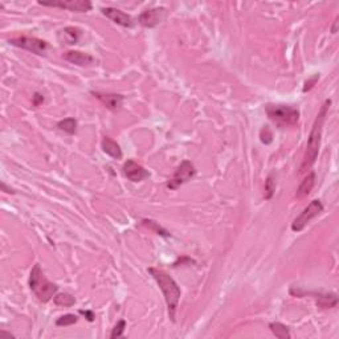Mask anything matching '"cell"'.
<instances>
[{
	"label": "cell",
	"instance_id": "6da1fadb",
	"mask_svg": "<svg viewBox=\"0 0 339 339\" xmlns=\"http://www.w3.org/2000/svg\"><path fill=\"white\" fill-rule=\"evenodd\" d=\"M330 105H331V99H326L322 108H321L320 113L317 114L316 121H314V125L309 135V141H307L306 145V151H305V155H303L302 165L300 167V174H303V172H306L307 170L313 167L317 158H318L321 141H322L323 125H325V121H326V115L329 113Z\"/></svg>",
	"mask_w": 339,
	"mask_h": 339
},
{
	"label": "cell",
	"instance_id": "7a4b0ae2",
	"mask_svg": "<svg viewBox=\"0 0 339 339\" xmlns=\"http://www.w3.org/2000/svg\"><path fill=\"white\" fill-rule=\"evenodd\" d=\"M148 273L151 274L152 278L157 281L159 289L162 290L163 297H165L166 305L168 307V316L172 322H175V316H176V309H178L179 300H180L181 292L180 288L170 274H167L165 270L157 269V268H148Z\"/></svg>",
	"mask_w": 339,
	"mask_h": 339
},
{
	"label": "cell",
	"instance_id": "3957f363",
	"mask_svg": "<svg viewBox=\"0 0 339 339\" xmlns=\"http://www.w3.org/2000/svg\"><path fill=\"white\" fill-rule=\"evenodd\" d=\"M30 288L33 294L39 298L41 302H48L56 296L59 286L56 283L50 282L45 277L44 272L40 268V264H36L32 268L30 274Z\"/></svg>",
	"mask_w": 339,
	"mask_h": 339
},
{
	"label": "cell",
	"instance_id": "277c9868",
	"mask_svg": "<svg viewBox=\"0 0 339 339\" xmlns=\"http://www.w3.org/2000/svg\"><path fill=\"white\" fill-rule=\"evenodd\" d=\"M268 117L278 127H292L300 121V112L296 108L288 105H273L268 103L265 106Z\"/></svg>",
	"mask_w": 339,
	"mask_h": 339
},
{
	"label": "cell",
	"instance_id": "5b68a950",
	"mask_svg": "<svg viewBox=\"0 0 339 339\" xmlns=\"http://www.w3.org/2000/svg\"><path fill=\"white\" fill-rule=\"evenodd\" d=\"M8 43L13 46L21 48V49L30 50V52L39 55V56H45L48 49H49V44L44 40L36 39V37H15V39L8 40Z\"/></svg>",
	"mask_w": 339,
	"mask_h": 339
},
{
	"label": "cell",
	"instance_id": "8992f818",
	"mask_svg": "<svg viewBox=\"0 0 339 339\" xmlns=\"http://www.w3.org/2000/svg\"><path fill=\"white\" fill-rule=\"evenodd\" d=\"M323 212V204L321 203V200H313L310 201V204L307 205L298 218L294 219V221L292 223V230L293 232H301L303 230V228L309 224L310 221L313 220L314 218L320 216Z\"/></svg>",
	"mask_w": 339,
	"mask_h": 339
},
{
	"label": "cell",
	"instance_id": "52a82bcc",
	"mask_svg": "<svg viewBox=\"0 0 339 339\" xmlns=\"http://www.w3.org/2000/svg\"><path fill=\"white\" fill-rule=\"evenodd\" d=\"M196 174V170H195V166L192 165L190 161H183L180 163L175 174L172 175V178L170 179V181L167 183V188L170 190H176L180 186H183L185 183L191 180L192 178Z\"/></svg>",
	"mask_w": 339,
	"mask_h": 339
},
{
	"label": "cell",
	"instance_id": "ba28073f",
	"mask_svg": "<svg viewBox=\"0 0 339 339\" xmlns=\"http://www.w3.org/2000/svg\"><path fill=\"white\" fill-rule=\"evenodd\" d=\"M40 6L44 7H56L63 10H69L73 12H88L92 10V3L89 0H69V2H39Z\"/></svg>",
	"mask_w": 339,
	"mask_h": 339
},
{
	"label": "cell",
	"instance_id": "9c48e42d",
	"mask_svg": "<svg viewBox=\"0 0 339 339\" xmlns=\"http://www.w3.org/2000/svg\"><path fill=\"white\" fill-rule=\"evenodd\" d=\"M166 10L165 8H151V10H146L139 15L138 23L145 28H154L165 20Z\"/></svg>",
	"mask_w": 339,
	"mask_h": 339
},
{
	"label": "cell",
	"instance_id": "30bf717a",
	"mask_svg": "<svg viewBox=\"0 0 339 339\" xmlns=\"http://www.w3.org/2000/svg\"><path fill=\"white\" fill-rule=\"evenodd\" d=\"M123 174H125V176L128 180L134 181V183L145 180V179H147L148 176H150V172H148L147 170H145V167H142L141 165H138L137 162L132 161V159L125 162V165H123Z\"/></svg>",
	"mask_w": 339,
	"mask_h": 339
},
{
	"label": "cell",
	"instance_id": "8fae6325",
	"mask_svg": "<svg viewBox=\"0 0 339 339\" xmlns=\"http://www.w3.org/2000/svg\"><path fill=\"white\" fill-rule=\"evenodd\" d=\"M101 12L105 15L108 19H110L112 21H114L115 24H118L121 27H126V28H130L133 27L134 21H133V17L127 13H125L123 11L118 10V8H113V7H106L102 8Z\"/></svg>",
	"mask_w": 339,
	"mask_h": 339
},
{
	"label": "cell",
	"instance_id": "7c38bea8",
	"mask_svg": "<svg viewBox=\"0 0 339 339\" xmlns=\"http://www.w3.org/2000/svg\"><path fill=\"white\" fill-rule=\"evenodd\" d=\"M93 96L96 97L98 101L102 102V105L105 108H108L112 112H117L122 108V103H123V96L121 94H112V93H98V92H93Z\"/></svg>",
	"mask_w": 339,
	"mask_h": 339
},
{
	"label": "cell",
	"instance_id": "4fadbf2b",
	"mask_svg": "<svg viewBox=\"0 0 339 339\" xmlns=\"http://www.w3.org/2000/svg\"><path fill=\"white\" fill-rule=\"evenodd\" d=\"M80 36H81V30L76 27H66L57 33V39L63 45H74L79 43Z\"/></svg>",
	"mask_w": 339,
	"mask_h": 339
},
{
	"label": "cell",
	"instance_id": "5bb4252c",
	"mask_svg": "<svg viewBox=\"0 0 339 339\" xmlns=\"http://www.w3.org/2000/svg\"><path fill=\"white\" fill-rule=\"evenodd\" d=\"M64 59L79 66H89L94 64V59L90 55L80 52V50H69V52H66L64 55Z\"/></svg>",
	"mask_w": 339,
	"mask_h": 339
},
{
	"label": "cell",
	"instance_id": "9a60e30c",
	"mask_svg": "<svg viewBox=\"0 0 339 339\" xmlns=\"http://www.w3.org/2000/svg\"><path fill=\"white\" fill-rule=\"evenodd\" d=\"M314 185H316V172L310 171L309 174L305 176V179L301 181L300 187L297 188L296 198L297 199L307 198L310 195V192H311V190H313Z\"/></svg>",
	"mask_w": 339,
	"mask_h": 339
},
{
	"label": "cell",
	"instance_id": "2e32d148",
	"mask_svg": "<svg viewBox=\"0 0 339 339\" xmlns=\"http://www.w3.org/2000/svg\"><path fill=\"white\" fill-rule=\"evenodd\" d=\"M101 147H102V151L105 154H108L109 157H112L113 159H122V150L119 147V145L115 141H113L109 137H105L101 142Z\"/></svg>",
	"mask_w": 339,
	"mask_h": 339
},
{
	"label": "cell",
	"instance_id": "e0dca14e",
	"mask_svg": "<svg viewBox=\"0 0 339 339\" xmlns=\"http://www.w3.org/2000/svg\"><path fill=\"white\" fill-rule=\"evenodd\" d=\"M338 303V297L336 294L330 293V294H318L317 296V305L322 309H331L335 307Z\"/></svg>",
	"mask_w": 339,
	"mask_h": 339
},
{
	"label": "cell",
	"instance_id": "ac0fdd59",
	"mask_svg": "<svg viewBox=\"0 0 339 339\" xmlns=\"http://www.w3.org/2000/svg\"><path fill=\"white\" fill-rule=\"evenodd\" d=\"M269 329L270 331L274 334V335L277 336V338L280 339H290V331H289V327H286L285 325H282V323L280 322H272L269 325Z\"/></svg>",
	"mask_w": 339,
	"mask_h": 339
},
{
	"label": "cell",
	"instance_id": "d6986e66",
	"mask_svg": "<svg viewBox=\"0 0 339 339\" xmlns=\"http://www.w3.org/2000/svg\"><path fill=\"white\" fill-rule=\"evenodd\" d=\"M53 302L56 303L57 306H64V307H70L76 303V298L72 294L68 293H60L53 297Z\"/></svg>",
	"mask_w": 339,
	"mask_h": 339
},
{
	"label": "cell",
	"instance_id": "ffe728a7",
	"mask_svg": "<svg viewBox=\"0 0 339 339\" xmlns=\"http://www.w3.org/2000/svg\"><path fill=\"white\" fill-rule=\"evenodd\" d=\"M57 127L66 134L73 135L77 130V121L74 118H65L57 123Z\"/></svg>",
	"mask_w": 339,
	"mask_h": 339
},
{
	"label": "cell",
	"instance_id": "44dd1931",
	"mask_svg": "<svg viewBox=\"0 0 339 339\" xmlns=\"http://www.w3.org/2000/svg\"><path fill=\"white\" fill-rule=\"evenodd\" d=\"M77 321H79V317L74 316V314H65V316L57 318L56 326H59V327L70 326V325H74Z\"/></svg>",
	"mask_w": 339,
	"mask_h": 339
},
{
	"label": "cell",
	"instance_id": "7402d4cb",
	"mask_svg": "<svg viewBox=\"0 0 339 339\" xmlns=\"http://www.w3.org/2000/svg\"><path fill=\"white\" fill-rule=\"evenodd\" d=\"M142 223H143V224H145L146 227L150 228V229L155 230V233H157V234H161V236H165V237L170 236V232H167V230H166L165 228H162L161 225H159L158 223H155V221L147 220V219H145V220L142 221Z\"/></svg>",
	"mask_w": 339,
	"mask_h": 339
},
{
	"label": "cell",
	"instance_id": "603a6c76",
	"mask_svg": "<svg viewBox=\"0 0 339 339\" xmlns=\"http://www.w3.org/2000/svg\"><path fill=\"white\" fill-rule=\"evenodd\" d=\"M274 191H276V181L273 180V175H269L265 181V199L267 200L272 199Z\"/></svg>",
	"mask_w": 339,
	"mask_h": 339
},
{
	"label": "cell",
	"instance_id": "cb8c5ba5",
	"mask_svg": "<svg viewBox=\"0 0 339 339\" xmlns=\"http://www.w3.org/2000/svg\"><path fill=\"white\" fill-rule=\"evenodd\" d=\"M125 329H126V321L121 320L119 322H117V325H115L114 329H113L112 334H110V338L115 339V338H119V336H122L123 335V333H125Z\"/></svg>",
	"mask_w": 339,
	"mask_h": 339
},
{
	"label": "cell",
	"instance_id": "d4e9b609",
	"mask_svg": "<svg viewBox=\"0 0 339 339\" xmlns=\"http://www.w3.org/2000/svg\"><path fill=\"white\" fill-rule=\"evenodd\" d=\"M260 139L264 145H270V143L273 142V134H272V132H270V128L268 127V126H264V127L261 128Z\"/></svg>",
	"mask_w": 339,
	"mask_h": 339
},
{
	"label": "cell",
	"instance_id": "484cf974",
	"mask_svg": "<svg viewBox=\"0 0 339 339\" xmlns=\"http://www.w3.org/2000/svg\"><path fill=\"white\" fill-rule=\"evenodd\" d=\"M318 79H320V76H318V74H316V76H314L313 79L310 80V81H306V84H305V88H303V92L306 93L307 90L311 89V88H313V86H314V84H316L317 81H318Z\"/></svg>",
	"mask_w": 339,
	"mask_h": 339
},
{
	"label": "cell",
	"instance_id": "4316f807",
	"mask_svg": "<svg viewBox=\"0 0 339 339\" xmlns=\"http://www.w3.org/2000/svg\"><path fill=\"white\" fill-rule=\"evenodd\" d=\"M80 314L85 316L86 320L89 321V322H93V321H94V313L90 311V310H80Z\"/></svg>",
	"mask_w": 339,
	"mask_h": 339
},
{
	"label": "cell",
	"instance_id": "83f0119b",
	"mask_svg": "<svg viewBox=\"0 0 339 339\" xmlns=\"http://www.w3.org/2000/svg\"><path fill=\"white\" fill-rule=\"evenodd\" d=\"M44 102V97L41 96V94H39V93H36L35 96H33V105L35 106H39L40 103Z\"/></svg>",
	"mask_w": 339,
	"mask_h": 339
},
{
	"label": "cell",
	"instance_id": "f1b7e54d",
	"mask_svg": "<svg viewBox=\"0 0 339 339\" xmlns=\"http://www.w3.org/2000/svg\"><path fill=\"white\" fill-rule=\"evenodd\" d=\"M0 187H2V191H4V192H6V194H11V195L16 194V192L13 191L12 188L7 187V185H6V183H4V181H2V186H0Z\"/></svg>",
	"mask_w": 339,
	"mask_h": 339
},
{
	"label": "cell",
	"instance_id": "f546056e",
	"mask_svg": "<svg viewBox=\"0 0 339 339\" xmlns=\"http://www.w3.org/2000/svg\"><path fill=\"white\" fill-rule=\"evenodd\" d=\"M3 336H10V338H12L13 335H11L10 333H6V331H0V338H3Z\"/></svg>",
	"mask_w": 339,
	"mask_h": 339
},
{
	"label": "cell",
	"instance_id": "4dcf8cb0",
	"mask_svg": "<svg viewBox=\"0 0 339 339\" xmlns=\"http://www.w3.org/2000/svg\"><path fill=\"white\" fill-rule=\"evenodd\" d=\"M336 24H338V17H336L335 21H334V27H333V30H331V32L333 33H336Z\"/></svg>",
	"mask_w": 339,
	"mask_h": 339
}]
</instances>
